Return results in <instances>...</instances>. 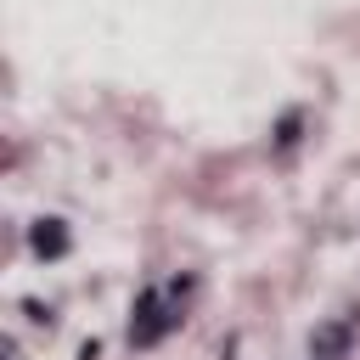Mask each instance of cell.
I'll list each match as a JSON object with an SVG mask.
<instances>
[{
	"label": "cell",
	"instance_id": "3957f363",
	"mask_svg": "<svg viewBox=\"0 0 360 360\" xmlns=\"http://www.w3.org/2000/svg\"><path fill=\"white\" fill-rule=\"evenodd\" d=\"M343 343H349V332L332 321V326H321L315 332V360H343Z\"/></svg>",
	"mask_w": 360,
	"mask_h": 360
},
{
	"label": "cell",
	"instance_id": "6da1fadb",
	"mask_svg": "<svg viewBox=\"0 0 360 360\" xmlns=\"http://www.w3.org/2000/svg\"><path fill=\"white\" fill-rule=\"evenodd\" d=\"M180 298H186V287L180 281H169V287H152V292H141V304H135V315H129V343H158L174 321H180Z\"/></svg>",
	"mask_w": 360,
	"mask_h": 360
},
{
	"label": "cell",
	"instance_id": "7a4b0ae2",
	"mask_svg": "<svg viewBox=\"0 0 360 360\" xmlns=\"http://www.w3.org/2000/svg\"><path fill=\"white\" fill-rule=\"evenodd\" d=\"M34 253H39V259H62V253H68L62 219H39V225H34Z\"/></svg>",
	"mask_w": 360,
	"mask_h": 360
}]
</instances>
